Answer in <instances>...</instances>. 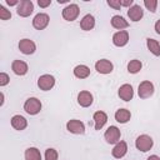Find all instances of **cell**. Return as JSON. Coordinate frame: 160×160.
I'll return each mask as SVG.
<instances>
[{
	"label": "cell",
	"instance_id": "cell-14",
	"mask_svg": "<svg viewBox=\"0 0 160 160\" xmlns=\"http://www.w3.org/2000/svg\"><path fill=\"white\" fill-rule=\"evenodd\" d=\"M94 101V98H92V94L90 91H86V90H82L78 94V104L82 108H89Z\"/></svg>",
	"mask_w": 160,
	"mask_h": 160
},
{
	"label": "cell",
	"instance_id": "cell-18",
	"mask_svg": "<svg viewBox=\"0 0 160 160\" xmlns=\"http://www.w3.org/2000/svg\"><path fill=\"white\" fill-rule=\"evenodd\" d=\"M11 70L14 71V74H16L19 76H22V75H25L28 72L29 66L22 60H14L12 64H11Z\"/></svg>",
	"mask_w": 160,
	"mask_h": 160
},
{
	"label": "cell",
	"instance_id": "cell-16",
	"mask_svg": "<svg viewBox=\"0 0 160 160\" xmlns=\"http://www.w3.org/2000/svg\"><path fill=\"white\" fill-rule=\"evenodd\" d=\"M128 152V144L122 140H120L118 144H115V146L112 148L111 150V155L115 158V159H121L126 155Z\"/></svg>",
	"mask_w": 160,
	"mask_h": 160
},
{
	"label": "cell",
	"instance_id": "cell-3",
	"mask_svg": "<svg viewBox=\"0 0 160 160\" xmlns=\"http://www.w3.org/2000/svg\"><path fill=\"white\" fill-rule=\"evenodd\" d=\"M79 14H80V9H79V6L76 4H69L61 11V15H62V18L66 21H74V20H76L78 16H79Z\"/></svg>",
	"mask_w": 160,
	"mask_h": 160
},
{
	"label": "cell",
	"instance_id": "cell-11",
	"mask_svg": "<svg viewBox=\"0 0 160 160\" xmlns=\"http://www.w3.org/2000/svg\"><path fill=\"white\" fill-rule=\"evenodd\" d=\"M18 46H19V50L25 55H31L36 50V44L30 39H21Z\"/></svg>",
	"mask_w": 160,
	"mask_h": 160
},
{
	"label": "cell",
	"instance_id": "cell-25",
	"mask_svg": "<svg viewBox=\"0 0 160 160\" xmlns=\"http://www.w3.org/2000/svg\"><path fill=\"white\" fill-rule=\"evenodd\" d=\"M25 160H41V154L38 148H28L25 150Z\"/></svg>",
	"mask_w": 160,
	"mask_h": 160
},
{
	"label": "cell",
	"instance_id": "cell-36",
	"mask_svg": "<svg viewBox=\"0 0 160 160\" xmlns=\"http://www.w3.org/2000/svg\"><path fill=\"white\" fill-rule=\"evenodd\" d=\"M146 160H160V158H159L158 155H150Z\"/></svg>",
	"mask_w": 160,
	"mask_h": 160
},
{
	"label": "cell",
	"instance_id": "cell-13",
	"mask_svg": "<svg viewBox=\"0 0 160 160\" xmlns=\"http://www.w3.org/2000/svg\"><path fill=\"white\" fill-rule=\"evenodd\" d=\"M128 16H129V19H130L131 21H134V22L140 21V20L142 19V16H144V10H142V8H141L140 5L134 4L131 8H129V10H128Z\"/></svg>",
	"mask_w": 160,
	"mask_h": 160
},
{
	"label": "cell",
	"instance_id": "cell-32",
	"mask_svg": "<svg viewBox=\"0 0 160 160\" xmlns=\"http://www.w3.org/2000/svg\"><path fill=\"white\" fill-rule=\"evenodd\" d=\"M50 4H51V0H38V5L40 8H42V9L50 6Z\"/></svg>",
	"mask_w": 160,
	"mask_h": 160
},
{
	"label": "cell",
	"instance_id": "cell-7",
	"mask_svg": "<svg viewBox=\"0 0 160 160\" xmlns=\"http://www.w3.org/2000/svg\"><path fill=\"white\" fill-rule=\"evenodd\" d=\"M154 84L151 81H142L139 84V88H138V95L140 99H148L150 98L152 94H154Z\"/></svg>",
	"mask_w": 160,
	"mask_h": 160
},
{
	"label": "cell",
	"instance_id": "cell-17",
	"mask_svg": "<svg viewBox=\"0 0 160 160\" xmlns=\"http://www.w3.org/2000/svg\"><path fill=\"white\" fill-rule=\"evenodd\" d=\"M92 120H94V126H95V130H101L104 128V125L106 124L108 121V115L105 111H96L92 116Z\"/></svg>",
	"mask_w": 160,
	"mask_h": 160
},
{
	"label": "cell",
	"instance_id": "cell-29",
	"mask_svg": "<svg viewBox=\"0 0 160 160\" xmlns=\"http://www.w3.org/2000/svg\"><path fill=\"white\" fill-rule=\"evenodd\" d=\"M10 18H11L10 10H8L5 6L0 5V19H1V20H9Z\"/></svg>",
	"mask_w": 160,
	"mask_h": 160
},
{
	"label": "cell",
	"instance_id": "cell-22",
	"mask_svg": "<svg viewBox=\"0 0 160 160\" xmlns=\"http://www.w3.org/2000/svg\"><path fill=\"white\" fill-rule=\"evenodd\" d=\"M115 120L120 124H126L131 119V112L128 109H118L115 112Z\"/></svg>",
	"mask_w": 160,
	"mask_h": 160
},
{
	"label": "cell",
	"instance_id": "cell-12",
	"mask_svg": "<svg viewBox=\"0 0 160 160\" xmlns=\"http://www.w3.org/2000/svg\"><path fill=\"white\" fill-rule=\"evenodd\" d=\"M129 42V32L126 30L116 31L112 35V44L118 48H122Z\"/></svg>",
	"mask_w": 160,
	"mask_h": 160
},
{
	"label": "cell",
	"instance_id": "cell-8",
	"mask_svg": "<svg viewBox=\"0 0 160 160\" xmlns=\"http://www.w3.org/2000/svg\"><path fill=\"white\" fill-rule=\"evenodd\" d=\"M66 130L75 135H81L85 132V125L82 121L78 119H71L66 122Z\"/></svg>",
	"mask_w": 160,
	"mask_h": 160
},
{
	"label": "cell",
	"instance_id": "cell-6",
	"mask_svg": "<svg viewBox=\"0 0 160 160\" xmlns=\"http://www.w3.org/2000/svg\"><path fill=\"white\" fill-rule=\"evenodd\" d=\"M55 85V78L50 74H44L38 79V86L42 91H49Z\"/></svg>",
	"mask_w": 160,
	"mask_h": 160
},
{
	"label": "cell",
	"instance_id": "cell-38",
	"mask_svg": "<svg viewBox=\"0 0 160 160\" xmlns=\"http://www.w3.org/2000/svg\"><path fill=\"white\" fill-rule=\"evenodd\" d=\"M58 2L59 4H65V2H68V0H58Z\"/></svg>",
	"mask_w": 160,
	"mask_h": 160
},
{
	"label": "cell",
	"instance_id": "cell-35",
	"mask_svg": "<svg viewBox=\"0 0 160 160\" xmlns=\"http://www.w3.org/2000/svg\"><path fill=\"white\" fill-rule=\"evenodd\" d=\"M154 29H155V32L160 35V19H159V20L155 22V25H154Z\"/></svg>",
	"mask_w": 160,
	"mask_h": 160
},
{
	"label": "cell",
	"instance_id": "cell-1",
	"mask_svg": "<svg viewBox=\"0 0 160 160\" xmlns=\"http://www.w3.org/2000/svg\"><path fill=\"white\" fill-rule=\"evenodd\" d=\"M154 145V140L151 136L146 135V134H142V135H139L135 140V146L139 151H142V152H146L149 151Z\"/></svg>",
	"mask_w": 160,
	"mask_h": 160
},
{
	"label": "cell",
	"instance_id": "cell-2",
	"mask_svg": "<svg viewBox=\"0 0 160 160\" xmlns=\"http://www.w3.org/2000/svg\"><path fill=\"white\" fill-rule=\"evenodd\" d=\"M41 108H42L41 101L38 98H29L24 102V110L29 115H36V114H39L40 110H41Z\"/></svg>",
	"mask_w": 160,
	"mask_h": 160
},
{
	"label": "cell",
	"instance_id": "cell-20",
	"mask_svg": "<svg viewBox=\"0 0 160 160\" xmlns=\"http://www.w3.org/2000/svg\"><path fill=\"white\" fill-rule=\"evenodd\" d=\"M95 26V18L91 14H86L81 20H80V28L84 31H90Z\"/></svg>",
	"mask_w": 160,
	"mask_h": 160
},
{
	"label": "cell",
	"instance_id": "cell-33",
	"mask_svg": "<svg viewBox=\"0 0 160 160\" xmlns=\"http://www.w3.org/2000/svg\"><path fill=\"white\" fill-rule=\"evenodd\" d=\"M120 2H121V6H126V8H131L134 5L132 0H120Z\"/></svg>",
	"mask_w": 160,
	"mask_h": 160
},
{
	"label": "cell",
	"instance_id": "cell-26",
	"mask_svg": "<svg viewBox=\"0 0 160 160\" xmlns=\"http://www.w3.org/2000/svg\"><path fill=\"white\" fill-rule=\"evenodd\" d=\"M141 68H142V64L138 59H132L128 62V71L130 74H138L141 70Z\"/></svg>",
	"mask_w": 160,
	"mask_h": 160
},
{
	"label": "cell",
	"instance_id": "cell-5",
	"mask_svg": "<svg viewBox=\"0 0 160 160\" xmlns=\"http://www.w3.org/2000/svg\"><path fill=\"white\" fill-rule=\"evenodd\" d=\"M104 138L106 140L108 144H118L120 141V138H121V132H120V129L118 126H109L104 134Z\"/></svg>",
	"mask_w": 160,
	"mask_h": 160
},
{
	"label": "cell",
	"instance_id": "cell-31",
	"mask_svg": "<svg viewBox=\"0 0 160 160\" xmlns=\"http://www.w3.org/2000/svg\"><path fill=\"white\" fill-rule=\"evenodd\" d=\"M108 5L115 10H120V8H121L120 0H108Z\"/></svg>",
	"mask_w": 160,
	"mask_h": 160
},
{
	"label": "cell",
	"instance_id": "cell-23",
	"mask_svg": "<svg viewBox=\"0 0 160 160\" xmlns=\"http://www.w3.org/2000/svg\"><path fill=\"white\" fill-rule=\"evenodd\" d=\"M72 71H74L75 78H78V79H86L90 75V69L86 65H82V64L76 65Z\"/></svg>",
	"mask_w": 160,
	"mask_h": 160
},
{
	"label": "cell",
	"instance_id": "cell-10",
	"mask_svg": "<svg viewBox=\"0 0 160 160\" xmlns=\"http://www.w3.org/2000/svg\"><path fill=\"white\" fill-rule=\"evenodd\" d=\"M95 70L99 72V74H102V75H106V74H110L114 70V65L110 60L108 59H100L95 62Z\"/></svg>",
	"mask_w": 160,
	"mask_h": 160
},
{
	"label": "cell",
	"instance_id": "cell-24",
	"mask_svg": "<svg viewBox=\"0 0 160 160\" xmlns=\"http://www.w3.org/2000/svg\"><path fill=\"white\" fill-rule=\"evenodd\" d=\"M146 46H148V50H149L152 55L160 56V44H159L158 40L151 39V38L146 39Z\"/></svg>",
	"mask_w": 160,
	"mask_h": 160
},
{
	"label": "cell",
	"instance_id": "cell-19",
	"mask_svg": "<svg viewBox=\"0 0 160 160\" xmlns=\"http://www.w3.org/2000/svg\"><path fill=\"white\" fill-rule=\"evenodd\" d=\"M10 122H11V126L18 131H21V130L26 129V126H28V120L22 115H14L11 118Z\"/></svg>",
	"mask_w": 160,
	"mask_h": 160
},
{
	"label": "cell",
	"instance_id": "cell-37",
	"mask_svg": "<svg viewBox=\"0 0 160 160\" xmlns=\"http://www.w3.org/2000/svg\"><path fill=\"white\" fill-rule=\"evenodd\" d=\"M0 96H1V101H0V106H2V105H4V101H5V96H4V92H1V94H0Z\"/></svg>",
	"mask_w": 160,
	"mask_h": 160
},
{
	"label": "cell",
	"instance_id": "cell-21",
	"mask_svg": "<svg viewBox=\"0 0 160 160\" xmlns=\"http://www.w3.org/2000/svg\"><path fill=\"white\" fill-rule=\"evenodd\" d=\"M110 22H111V26H112L114 29H118L119 31H120V30H124V29H126V28L129 26L128 20H125V19H124L122 16H120V15H114V16L111 18Z\"/></svg>",
	"mask_w": 160,
	"mask_h": 160
},
{
	"label": "cell",
	"instance_id": "cell-28",
	"mask_svg": "<svg viewBox=\"0 0 160 160\" xmlns=\"http://www.w3.org/2000/svg\"><path fill=\"white\" fill-rule=\"evenodd\" d=\"M144 5L149 11L155 12L156 11V6H158V1L156 0H144Z\"/></svg>",
	"mask_w": 160,
	"mask_h": 160
},
{
	"label": "cell",
	"instance_id": "cell-34",
	"mask_svg": "<svg viewBox=\"0 0 160 160\" xmlns=\"http://www.w3.org/2000/svg\"><path fill=\"white\" fill-rule=\"evenodd\" d=\"M19 2H20L19 0H6V4H8L9 6H15V5L18 6V5H19Z\"/></svg>",
	"mask_w": 160,
	"mask_h": 160
},
{
	"label": "cell",
	"instance_id": "cell-27",
	"mask_svg": "<svg viewBox=\"0 0 160 160\" xmlns=\"http://www.w3.org/2000/svg\"><path fill=\"white\" fill-rule=\"evenodd\" d=\"M58 151L52 148H49L45 150V160H58Z\"/></svg>",
	"mask_w": 160,
	"mask_h": 160
},
{
	"label": "cell",
	"instance_id": "cell-9",
	"mask_svg": "<svg viewBox=\"0 0 160 160\" xmlns=\"http://www.w3.org/2000/svg\"><path fill=\"white\" fill-rule=\"evenodd\" d=\"M49 21H50V18L48 14L45 12H39L34 16L32 19V26L36 29V30H44L48 25H49Z\"/></svg>",
	"mask_w": 160,
	"mask_h": 160
},
{
	"label": "cell",
	"instance_id": "cell-30",
	"mask_svg": "<svg viewBox=\"0 0 160 160\" xmlns=\"http://www.w3.org/2000/svg\"><path fill=\"white\" fill-rule=\"evenodd\" d=\"M10 81V78L6 72H0V86H5L8 85Z\"/></svg>",
	"mask_w": 160,
	"mask_h": 160
},
{
	"label": "cell",
	"instance_id": "cell-4",
	"mask_svg": "<svg viewBox=\"0 0 160 160\" xmlns=\"http://www.w3.org/2000/svg\"><path fill=\"white\" fill-rule=\"evenodd\" d=\"M34 11V4L31 0H21L16 6V12L21 18H28Z\"/></svg>",
	"mask_w": 160,
	"mask_h": 160
},
{
	"label": "cell",
	"instance_id": "cell-15",
	"mask_svg": "<svg viewBox=\"0 0 160 160\" xmlns=\"http://www.w3.org/2000/svg\"><path fill=\"white\" fill-rule=\"evenodd\" d=\"M119 98L124 101H130L134 96V90H132V86L130 84H122L120 88H119Z\"/></svg>",
	"mask_w": 160,
	"mask_h": 160
}]
</instances>
